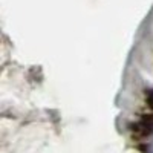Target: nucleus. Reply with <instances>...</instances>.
Here are the masks:
<instances>
[{"mask_svg":"<svg viewBox=\"0 0 153 153\" xmlns=\"http://www.w3.org/2000/svg\"><path fill=\"white\" fill-rule=\"evenodd\" d=\"M153 132V115H144L135 127H133V133L138 138H144L149 136Z\"/></svg>","mask_w":153,"mask_h":153,"instance_id":"nucleus-1","label":"nucleus"},{"mask_svg":"<svg viewBox=\"0 0 153 153\" xmlns=\"http://www.w3.org/2000/svg\"><path fill=\"white\" fill-rule=\"evenodd\" d=\"M146 103L150 109H153V89L146 91Z\"/></svg>","mask_w":153,"mask_h":153,"instance_id":"nucleus-2","label":"nucleus"}]
</instances>
